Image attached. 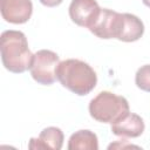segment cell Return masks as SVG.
<instances>
[{
    "label": "cell",
    "instance_id": "1",
    "mask_svg": "<svg viewBox=\"0 0 150 150\" xmlns=\"http://www.w3.org/2000/svg\"><path fill=\"white\" fill-rule=\"evenodd\" d=\"M0 50L4 67L15 74H21L29 69L33 55L26 35L20 30H5L0 38Z\"/></svg>",
    "mask_w": 150,
    "mask_h": 150
},
{
    "label": "cell",
    "instance_id": "6",
    "mask_svg": "<svg viewBox=\"0 0 150 150\" xmlns=\"http://www.w3.org/2000/svg\"><path fill=\"white\" fill-rule=\"evenodd\" d=\"M101 9L96 0H71L69 16L77 26L89 29L98 18Z\"/></svg>",
    "mask_w": 150,
    "mask_h": 150
},
{
    "label": "cell",
    "instance_id": "3",
    "mask_svg": "<svg viewBox=\"0 0 150 150\" xmlns=\"http://www.w3.org/2000/svg\"><path fill=\"white\" fill-rule=\"evenodd\" d=\"M129 111L127 98L111 91H101L89 102L90 116L101 123H115Z\"/></svg>",
    "mask_w": 150,
    "mask_h": 150
},
{
    "label": "cell",
    "instance_id": "13",
    "mask_svg": "<svg viewBox=\"0 0 150 150\" xmlns=\"http://www.w3.org/2000/svg\"><path fill=\"white\" fill-rule=\"evenodd\" d=\"M63 0H40V2L46 7H56L62 4Z\"/></svg>",
    "mask_w": 150,
    "mask_h": 150
},
{
    "label": "cell",
    "instance_id": "9",
    "mask_svg": "<svg viewBox=\"0 0 150 150\" xmlns=\"http://www.w3.org/2000/svg\"><path fill=\"white\" fill-rule=\"evenodd\" d=\"M63 139H64V136L60 128L48 127L40 132L38 138H30L28 143V148L60 150L63 145Z\"/></svg>",
    "mask_w": 150,
    "mask_h": 150
},
{
    "label": "cell",
    "instance_id": "12",
    "mask_svg": "<svg viewBox=\"0 0 150 150\" xmlns=\"http://www.w3.org/2000/svg\"><path fill=\"white\" fill-rule=\"evenodd\" d=\"M135 83L141 90L150 93V64H144L137 69Z\"/></svg>",
    "mask_w": 150,
    "mask_h": 150
},
{
    "label": "cell",
    "instance_id": "11",
    "mask_svg": "<svg viewBox=\"0 0 150 150\" xmlns=\"http://www.w3.org/2000/svg\"><path fill=\"white\" fill-rule=\"evenodd\" d=\"M67 148L69 150H97L98 139L93 131L82 129L71 134Z\"/></svg>",
    "mask_w": 150,
    "mask_h": 150
},
{
    "label": "cell",
    "instance_id": "4",
    "mask_svg": "<svg viewBox=\"0 0 150 150\" xmlns=\"http://www.w3.org/2000/svg\"><path fill=\"white\" fill-rule=\"evenodd\" d=\"M60 59L56 53L49 49H40L33 55L29 71L35 82L50 86L57 80V67Z\"/></svg>",
    "mask_w": 150,
    "mask_h": 150
},
{
    "label": "cell",
    "instance_id": "14",
    "mask_svg": "<svg viewBox=\"0 0 150 150\" xmlns=\"http://www.w3.org/2000/svg\"><path fill=\"white\" fill-rule=\"evenodd\" d=\"M142 2H143L146 7H149V8H150V0H142Z\"/></svg>",
    "mask_w": 150,
    "mask_h": 150
},
{
    "label": "cell",
    "instance_id": "10",
    "mask_svg": "<svg viewBox=\"0 0 150 150\" xmlns=\"http://www.w3.org/2000/svg\"><path fill=\"white\" fill-rule=\"evenodd\" d=\"M123 28L118 40L123 42H134L142 38L144 33L143 21L138 16L130 13H123Z\"/></svg>",
    "mask_w": 150,
    "mask_h": 150
},
{
    "label": "cell",
    "instance_id": "7",
    "mask_svg": "<svg viewBox=\"0 0 150 150\" xmlns=\"http://www.w3.org/2000/svg\"><path fill=\"white\" fill-rule=\"evenodd\" d=\"M0 12L5 21L21 25L30 19L33 4L30 0H0Z\"/></svg>",
    "mask_w": 150,
    "mask_h": 150
},
{
    "label": "cell",
    "instance_id": "2",
    "mask_svg": "<svg viewBox=\"0 0 150 150\" xmlns=\"http://www.w3.org/2000/svg\"><path fill=\"white\" fill-rule=\"evenodd\" d=\"M56 74L60 83L79 96L88 95L97 83V75L91 66L79 59L61 61Z\"/></svg>",
    "mask_w": 150,
    "mask_h": 150
},
{
    "label": "cell",
    "instance_id": "5",
    "mask_svg": "<svg viewBox=\"0 0 150 150\" xmlns=\"http://www.w3.org/2000/svg\"><path fill=\"white\" fill-rule=\"evenodd\" d=\"M123 13L102 8L98 18L89 30L100 39H120L123 28Z\"/></svg>",
    "mask_w": 150,
    "mask_h": 150
},
{
    "label": "cell",
    "instance_id": "8",
    "mask_svg": "<svg viewBox=\"0 0 150 150\" xmlns=\"http://www.w3.org/2000/svg\"><path fill=\"white\" fill-rule=\"evenodd\" d=\"M145 124L143 118L134 112H128L121 120L111 123V132L120 137H138L143 134Z\"/></svg>",
    "mask_w": 150,
    "mask_h": 150
}]
</instances>
